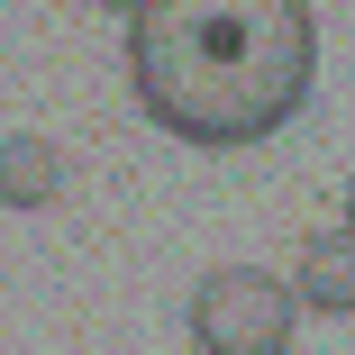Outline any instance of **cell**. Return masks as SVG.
Masks as SVG:
<instances>
[{"label":"cell","mask_w":355,"mask_h":355,"mask_svg":"<svg viewBox=\"0 0 355 355\" xmlns=\"http://www.w3.org/2000/svg\"><path fill=\"white\" fill-rule=\"evenodd\" d=\"M64 191V155L46 137H0V209H46Z\"/></svg>","instance_id":"cell-4"},{"label":"cell","mask_w":355,"mask_h":355,"mask_svg":"<svg viewBox=\"0 0 355 355\" xmlns=\"http://www.w3.org/2000/svg\"><path fill=\"white\" fill-rule=\"evenodd\" d=\"M292 301L346 319L355 310V228H310L292 246Z\"/></svg>","instance_id":"cell-3"},{"label":"cell","mask_w":355,"mask_h":355,"mask_svg":"<svg viewBox=\"0 0 355 355\" xmlns=\"http://www.w3.org/2000/svg\"><path fill=\"white\" fill-rule=\"evenodd\" d=\"M346 228H355V182H346Z\"/></svg>","instance_id":"cell-6"},{"label":"cell","mask_w":355,"mask_h":355,"mask_svg":"<svg viewBox=\"0 0 355 355\" xmlns=\"http://www.w3.org/2000/svg\"><path fill=\"white\" fill-rule=\"evenodd\" d=\"M101 10H128V19H137V10H146V0H101Z\"/></svg>","instance_id":"cell-5"},{"label":"cell","mask_w":355,"mask_h":355,"mask_svg":"<svg viewBox=\"0 0 355 355\" xmlns=\"http://www.w3.org/2000/svg\"><path fill=\"white\" fill-rule=\"evenodd\" d=\"M128 83L182 146H264L319 83L310 0H146L128 19Z\"/></svg>","instance_id":"cell-1"},{"label":"cell","mask_w":355,"mask_h":355,"mask_svg":"<svg viewBox=\"0 0 355 355\" xmlns=\"http://www.w3.org/2000/svg\"><path fill=\"white\" fill-rule=\"evenodd\" d=\"M292 328H301V301L264 264H219L191 282V346L200 355H282Z\"/></svg>","instance_id":"cell-2"}]
</instances>
